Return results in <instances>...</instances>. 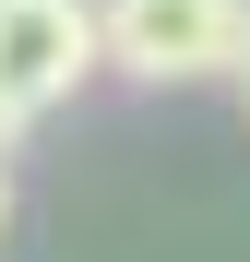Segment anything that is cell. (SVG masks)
<instances>
[{
    "mask_svg": "<svg viewBox=\"0 0 250 262\" xmlns=\"http://www.w3.org/2000/svg\"><path fill=\"white\" fill-rule=\"evenodd\" d=\"M96 24L131 83H238L250 60V0H96Z\"/></svg>",
    "mask_w": 250,
    "mask_h": 262,
    "instance_id": "cell-1",
    "label": "cell"
},
{
    "mask_svg": "<svg viewBox=\"0 0 250 262\" xmlns=\"http://www.w3.org/2000/svg\"><path fill=\"white\" fill-rule=\"evenodd\" d=\"M96 72H107V24H96V0H0V96H12L24 119L72 107Z\"/></svg>",
    "mask_w": 250,
    "mask_h": 262,
    "instance_id": "cell-2",
    "label": "cell"
},
{
    "mask_svg": "<svg viewBox=\"0 0 250 262\" xmlns=\"http://www.w3.org/2000/svg\"><path fill=\"white\" fill-rule=\"evenodd\" d=\"M24 131H36V119H24V107H12V96H0V155H12V143H24Z\"/></svg>",
    "mask_w": 250,
    "mask_h": 262,
    "instance_id": "cell-3",
    "label": "cell"
},
{
    "mask_svg": "<svg viewBox=\"0 0 250 262\" xmlns=\"http://www.w3.org/2000/svg\"><path fill=\"white\" fill-rule=\"evenodd\" d=\"M0 227H12V179H0Z\"/></svg>",
    "mask_w": 250,
    "mask_h": 262,
    "instance_id": "cell-4",
    "label": "cell"
},
{
    "mask_svg": "<svg viewBox=\"0 0 250 262\" xmlns=\"http://www.w3.org/2000/svg\"><path fill=\"white\" fill-rule=\"evenodd\" d=\"M238 107H250V60H238Z\"/></svg>",
    "mask_w": 250,
    "mask_h": 262,
    "instance_id": "cell-5",
    "label": "cell"
}]
</instances>
